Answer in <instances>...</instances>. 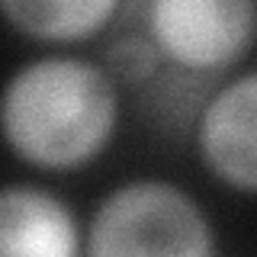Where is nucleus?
I'll list each match as a JSON object with an SVG mask.
<instances>
[{
	"instance_id": "f257e3e1",
	"label": "nucleus",
	"mask_w": 257,
	"mask_h": 257,
	"mask_svg": "<svg viewBox=\"0 0 257 257\" xmlns=\"http://www.w3.org/2000/svg\"><path fill=\"white\" fill-rule=\"evenodd\" d=\"M109 74L80 58H39L20 68L0 96V125L20 158L74 167L106 145L116 125Z\"/></svg>"
},
{
	"instance_id": "f03ea898",
	"label": "nucleus",
	"mask_w": 257,
	"mask_h": 257,
	"mask_svg": "<svg viewBox=\"0 0 257 257\" xmlns=\"http://www.w3.org/2000/svg\"><path fill=\"white\" fill-rule=\"evenodd\" d=\"M87 251L103 254H212V228L187 193L139 180L112 190L93 212Z\"/></svg>"
},
{
	"instance_id": "7ed1b4c3",
	"label": "nucleus",
	"mask_w": 257,
	"mask_h": 257,
	"mask_svg": "<svg viewBox=\"0 0 257 257\" xmlns=\"http://www.w3.org/2000/svg\"><path fill=\"white\" fill-rule=\"evenodd\" d=\"M161 52L190 68H225L254 36V0H151Z\"/></svg>"
},
{
	"instance_id": "20e7f679",
	"label": "nucleus",
	"mask_w": 257,
	"mask_h": 257,
	"mask_svg": "<svg viewBox=\"0 0 257 257\" xmlns=\"http://www.w3.org/2000/svg\"><path fill=\"white\" fill-rule=\"evenodd\" d=\"M254 100L257 77L247 71L238 80L225 84L209 100L203 119H199V148H203L209 167L244 193L257 187Z\"/></svg>"
},
{
	"instance_id": "39448f33",
	"label": "nucleus",
	"mask_w": 257,
	"mask_h": 257,
	"mask_svg": "<svg viewBox=\"0 0 257 257\" xmlns=\"http://www.w3.org/2000/svg\"><path fill=\"white\" fill-rule=\"evenodd\" d=\"M77 228L61 199L32 187L0 190V254L71 257Z\"/></svg>"
},
{
	"instance_id": "423d86ee",
	"label": "nucleus",
	"mask_w": 257,
	"mask_h": 257,
	"mask_svg": "<svg viewBox=\"0 0 257 257\" xmlns=\"http://www.w3.org/2000/svg\"><path fill=\"white\" fill-rule=\"evenodd\" d=\"M119 0H0L13 26L36 39H84L112 16Z\"/></svg>"
},
{
	"instance_id": "0eeeda50",
	"label": "nucleus",
	"mask_w": 257,
	"mask_h": 257,
	"mask_svg": "<svg viewBox=\"0 0 257 257\" xmlns=\"http://www.w3.org/2000/svg\"><path fill=\"white\" fill-rule=\"evenodd\" d=\"M106 64L125 80H145L158 68V45L145 36H122L109 42Z\"/></svg>"
}]
</instances>
